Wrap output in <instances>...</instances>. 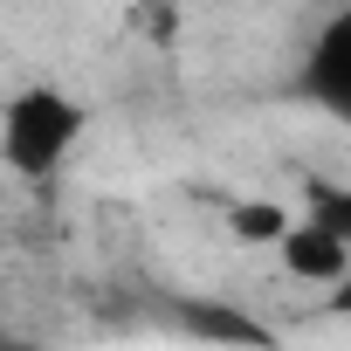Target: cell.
<instances>
[{
	"label": "cell",
	"mask_w": 351,
	"mask_h": 351,
	"mask_svg": "<svg viewBox=\"0 0 351 351\" xmlns=\"http://www.w3.org/2000/svg\"><path fill=\"white\" fill-rule=\"evenodd\" d=\"M344 49H351V21L337 14L324 28V49H317V90H324V104H344Z\"/></svg>",
	"instance_id": "277c9868"
},
{
	"label": "cell",
	"mask_w": 351,
	"mask_h": 351,
	"mask_svg": "<svg viewBox=\"0 0 351 351\" xmlns=\"http://www.w3.org/2000/svg\"><path fill=\"white\" fill-rule=\"evenodd\" d=\"M124 14H131V28H138L145 42H158V49H165L172 35H180V14H186V0H131Z\"/></svg>",
	"instance_id": "5b68a950"
},
{
	"label": "cell",
	"mask_w": 351,
	"mask_h": 351,
	"mask_svg": "<svg viewBox=\"0 0 351 351\" xmlns=\"http://www.w3.org/2000/svg\"><path fill=\"white\" fill-rule=\"evenodd\" d=\"M282 228H289V207H276V200H241V207H228V234H234L241 248H276Z\"/></svg>",
	"instance_id": "3957f363"
},
{
	"label": "cell",
	"mask_w": 351,
	"mask_h": 351,
	"mask_svg": "<svg viewBox=\"0 0 351 351\" xmlns=\"http://www.w3.org/2000/svg\"><path fill=\"white\" fill-rule=\"evenodd\" d=\"M276 255L296 282H317V289H337L351 276V228H330L317 214H289V228L276 234Z\"/></svg>",
	"instance_id": "7a4b0ae2"
},
{
	"label": "cell",
	"mask_w": 351,
	"mask_h": 351,
	"mask_svg": "<svg viewBox=\"0 0 351 351\" xmlns=\"http://www.w3.org/2000/svg\"><path fill=\"white\" fill-rule=\"evenodd\" d=\"M76 138H83V110L56 83H28L0 104V158H8V172H21L35 186L69 165Z\"/></svg>",
	"instance_id": "6da1fadb"
},
{
	"label": "cell",
	"mask_w": 351,
	"mask_h": 351,
	"mask_svg": "<svg viewBox=\"0 0 351 351\" xmlns=\"http://www.w3.org/2000/svg\"><path fill=\"white\" fill-rule=\"evenodd\" d=\"M0 351H49V344H0Z\"/></svg>",
	"instance_id": "8992f818"
}]
</instances>
